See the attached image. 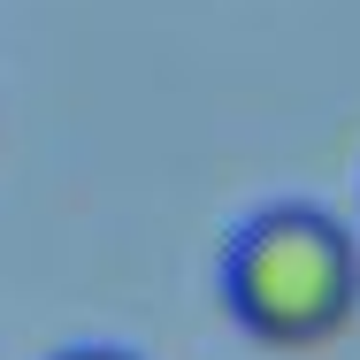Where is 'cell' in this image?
Returning <instances> with one entry per match:
<instances>
[{"instance_id":"2","label":"cell","mask_w":360,"mask_h":360,"mask_svg":"<svg viewBox=\"0 0 360 360\" xmlns=\"http://www.w3.org/2000/svg\"><path fill=\"white\" fill-rule=\"evenodd\" d=\"M54 360H139V353H123V345H70V353H54Z\"/></svg>"},{"instance_id":"1","label":"cell","mask_w":360,"mask_h":360,"mask_svg":"<svg viewBox=\"0 0 360 360\" xmlns=\"http://www.w3.org/2000/svg\"><path fill=\"white\" fill-rule=\"evenodd\" d=\"M222 307L253 345H330L360 307V245L322 207H261L222 253Z\"/></svg>"}]
</instances>
